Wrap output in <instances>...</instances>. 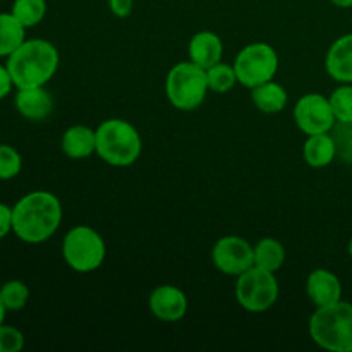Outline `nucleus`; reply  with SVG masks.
<instances>
[{
	"label": "nucleus",
	"mask_w": 352,
	"mask_h": 352,
	"mask_svg": "<svg viewBox=\"0 0 352 352\" xmlns=\"http://www.w3.org/2000/svg\"><path fill=\"white\" fill-rule=\"evenodd\" d=\"M62 203L50 191H31L12 206V232L26 244L47 243L62 223Z\"/></svg>",
	"instance_id": "nucleus-1"
},
{
	"label": "nucleus",
	"mask_w": 352,
	"mask_h": 352,
	"mask_svg": "<svg viewBox=\"0 0 352 352\" xmlns=\"http://www.w3.org/2000/svg\"><path fill=\"white\" fill-rule=\"evenodd\" d=\"M58 64L60 55L57 47L43 38H26L6 62L16 89L47 86V82L57 74Z\"/></svg>",
	"instance_id": "nucleus-2"
},
{
	"label": "nucleus",
	"mask_w": 352,
	"mask_h": 352,
	"mask_svg": "<svg viewBox=\"0 0 352 352\" xmlns=\"http://www.w3.org/2000/svg\"><path fill=\"white\" fill-rule=\"evenodd\" d=\"M96 155L110 167L124 168L136 164L143 151L140 131L129 120L112 117L96 127Z\"/></svg>",
	"instance_id": "nucleus-3"
},
{
	"label": "nucleus",
	"mask_w": 352,
	"mask_h": 352,
	"mask_svg": "<svg viewBox=\"0 0 352 352\" xmlns=\"http://www.w3.org/2000/svg\"><path fill=\"white\" fill-rule=\"evenodd\" d=\"M308 332L313 342L330 352H352V305L337 301L316 308L309 316Z\"/></svg>",
	"instance_id": "nucleus-4"
},
{
	"label": "nucleus",
	"mask_w": 352,
	"mask_h": 352,
	"mask_svg": "<svg viewBox=\"0 0 352 352\" xmlns=\"http://www.w3.org/2000/svg\"><path fill=\"white\" fill-rule=\"evenodd\" d=\"M208 91L206 69L199 67L195 62H179L167 72L165 95L170 105L181 112H192L199 109Z\"/></svg>",
	"instance_id": "nucleus-5"
},
{
	"label": "nucleus",
	"mask_w": 352,
	"mask_h": 352,
	"mask_svg": "<svg viewBox=\"0 0 352 352\" xmlns=\"http://www.w3.org/2000/svg\"><path fill=\"white\" fill-rule=\"evenodd\" d=\"M62 258L76 274H93L107 258V243L91 226H74L62 241Z\"/></svg>",
	"instance_id": "nucleus-6"
},
{
	"label": "nucleus",
	"mask_w": 352,
	"mask_h": 352,
	"mask_svg": "<svg viewBox=\"0 0 352 352\" xmlns=\"http://www.w3.org/2000/svg\"><path fill=\"white\" fill-rule=\"evenodd\" d=\"M278 54L270 43L254 41L237 52L234 58V71L237 82L244 88H256L263 82L272 81L278 72Z\"/></svg>",
	"instance_id": "nucleus-7"
},
{
	"label": "nucleus",
	"mask_w": 352,
	"mask_h": 352,
	"mask_svg": "<svg viewBox=\"0 0 352 352\" xmlns=\"http://www.w3.org/2000/svg\"><path fill=\"white\" fill-rule=\"evenodd\" d=\"M236 299L248 313H265L277 302L280 287L274 272L253 267L236 280Z\"/></svg>",
	"instance_id": "nucleus-8"
},
{
	"label": "nucleus",
	"mask_w": 352,
	"mask_h": 352,
	"mask_svg": "<svg viewBox=\"0 0 352 352\" xmlns=\"http://www.w3.org/2000/svg\"><path fill=\"white\" fill-rule=\"evenodd\" d=\"M292 117L301 133L306 136L322 133H332L337 119L333 116L329 96L322 93H306L296 102Z\"/></svg>",
	"instance_id": "nucleus-9"
},
{
	"label": "nucleus",
	"mask_w": 352,
	"mask_h": 352,
	"mask_svg": "<svg viewBox=\"0 0 352 352\" xmlns=\"http://www.w3.org/2000/svg\"><path fill=\"white\" fill-rule=\"evenodd\" d=\"M212 263L227 277H239L254 267V248L241 236H223L212 248Z\"/></svg>",
	"instance_id": "nucleus-10"
},
{
	"label": "nucleus",
	"mask_w": 352,
	"mask_h": 352,
	"mask_svg": "<svg viewBox=\"0 0 352 352\" xmlns=\"http://www.w3.org/2000/svg\"><path fill=\"white\" fill-rule=\"evenodd\" d=\"M148 308L157 320L165 323H175L182 320L188 313L189 301L182 289L172 284L157 285L150 292Z\"/></svg>",
	"instance_id": "nucleus-11"
},
{
	"label": "nucleus",
	"mask_w": 352,
	"mask_h": 352,
	"mask_svg": "<svg viewBox=\"0 0 352 352\" xmlns=\"http://www.w3.org/2000/svg\"><path fill=\"white\" fill-rule=\"evenodd\" d=\"M14 105L30 122H41L54 112V96L50 95L45 86H34V88H17L14 96Z\"/></svg>",
	"instance_id": "nucleus-12"
},
{
	"label": "nucleus",
	"mask_w": 352,
	"mask_h": 352,
	"mask_svg": "<svg viewBox=\"0 0 352 352\" xmlns=\"http://www.w3.org/2000/svg\"><path fill=\"white\" fill-rule=\"evenodd\" d=\"M306 294L315 308L333 305L342 299V282L333 272L316 268L306 278Z\"/></svg>",
	"instance_id": "nucleus-13"
},
{
	"label": "nucleus",
	"mask_w": 352,
	"mask_h": 352,
	"mask_svg": "<svg viewBox=\"0 0 352 352\" xmlns=\"http://www.w3.org/2000/svg\"><path fill=\"white\" fill-rule=\"evenodd\" d=\"M189 60L203 69H208L212 65L219 64L223 57V43L222 38L215 31L203 30L191 36L188 45Z\"/></svg>",
	"instance_id": "nucleus-14"
},
{
	"label": "nucleus",
	"mask_w": 352,
	"mask_h": 352,
	"mask_svg": "<svg viewBox=\"0 0 352 352\" xmlns=\"http://www.w3.org/2000/svg\"><path fill=\"white\" fill-rule=\"evenodd\" d=\"M60 150L71 160H85L96 155V131L85 124L67 127L60 138Z\"/></svg>",
	"instance_id": "nucleus-15"
},
{
	"label": "nucleus",
	"mask_w": 352,
	"mask_h": 352,
	"mask_svg": "<svg viewBox=\"0 0 352 352\" xmlns=\"http://www.w3.org/2000/svg\"><path fill=\"white\" fill-rule=\"evenodd\" d=\"M325 69L333 81L352 82V33L342 34L330 45L325 57Z\"/></svg>",
	"instance_id": "nucleus-16"
},
{
	"label": "nucleus",
	"mask_w": 352,
	"mask_h": 352,
	"mask_svg": "<svg viewBox=\"0 0 352 352\" xmlns=\"http://www.w3.org/2000/svg\"><path fill=\"white\" fill-rule=\"evenodd\" d=\"M302 157L311 168H325L336 160L337 144L330 133L311 134L306 136L305 146H302Z\"/></svg>",
	"instance_id": "nucleus-17"
},
{
	"label": "nucleus",
	"mask_w": 352,
	"mask_h": 352,
	"mask_svg": "<svg viewBox=\"0 0 352 352\" xmlns=\"http://www.w3.org/2000/svg\"><path fill=\"white\" fill-rule=\"evenodd\" d=\"M251 102L260 112L268 113V116L280 113L287 107V89L280 82L272 79V81H267L251 89Z\"/></svg>",
	"instance_id": "nucleus-18"
},
{
	"label": "nucleus",
	"mask_w": 352,
	"mask_h": 352,
	"mask_svg": "<svg viewBox=\"0 0 352 352\" xmlns=\"http://www.w3.org/2000/svg\"><path fill=\"white\" fill-rule=\"evenodd\" d=\"M254 267L277 274L285 263L287 251L284 244L275 237H263L254 244Z\"/></svg>",
	"instance_id": "nucleus-19"
},
{
	"label": "nucleus",
	"mask_w": 352,
	"mask_h": 352,
	"mask_svg": "<svg viewBox=\"0 0 352 352\" xmlns=\"http://www.w3.org/2000/svg\"><path fill=\"white\" fill-rule=\"evenodd\" d=\"M26 40V28L12 12H0V57H9Z\"/></svg>",
	"instance_id": "nucleus-20"
},
{
	"label": "nucleus",
	"mask_w": 352,
	"mask_h": 352,
	"mask_svg": "<svg viewBox=\"0 0 352 352\" xmlns=\"http://www.w3.org/2000/svg\"><path fill=\"white\" fill-rule=\"evenodd\" d=\"M47 9V0H14L10 12L26 30H30L45 19Z\"/></svg>",
	"instance_id": "nucleus-21"
},
{
	"label": "nucleus",
	"mask_w": 352,
	"mask_h": 352,
	"mask_svg": "<svg viewBox=\"0 0 352 352\" xmlns=\"http://www.w3.org/2000/svg\"><path fill=\"white\" fill-rule=\"evenodd\" d=\"M206 79H208L210 91L220 93V95L229 93L237 85V76L236 71H234V65L226 64L222 60L206 69Z\"/></svg>",
	"instance_id": "nucleus-22"
},
{
	"label": "nucleus",
	"mask_w": 352,
	"mask_h": 352,
	"mask_svg": "<svg viewBox=\"0 0 352 352\" xmlns=\"http://www.w3.org/2000/svg\"><path fill=\"white\" fill-rule=\"evenodd\" d=\"M0 301L7 311H21L30 301V287L23 280H7L0 287Z\"/></svg>",
	"instance_id": "nucleus-23"
},
{
	"label": "nucleus",
	"mask_w": 352,
	"mask_h": 352,
	"mask_svg": "<svg viewBox=\"0 0 352 352\" xmlns=\"http://www.w3.org/2000/svg\"><path fill=\"white\" fill-rule=\"evenodd\" d=\"M337 122L352 124V82H344L329 96Z\"/></svg>",
	"instance_id": "nucleus-24"
},
{
	"label": "nucleus",
	"mask_w": 352,
	"mask_h": 352,
	"mask_svg": "<svg viewBox=\"0 0 352 352\" xmlns=\"http://www.w3.org/2000/svg\"><path fill=\"white\" fill-rule=\"evenodd\" d=\"M23 170V157L10 144H0V181L16 179Z\"/></svg>",
	"instance_id": "nucleus-25"
},
{
	"label": "nucleus",
	"mask_w": 352,
	"mask_h": 352,
	"mask_svg": "<svg viewBox=\"0 0 352 352\" xmlns=\"http://www.w3.org/2000/svg\"><path fill=\"white\" fill-rule=\"evenodd\" d=\"M332 134L337 144V155L347 164H352V124L337 122Z\"/></svg>",
	"instance_id": "nucleus-26"
},
{
	"label": "nucleus",
	"mask_w": 352,
	"mask_h": 352,
	"mask_svg": "<svg viewBox=\"0 0 352 352\" xmlns=\"http://www.w3.org/2000/svg\"><path fill=\"white\" fill-rule=\"evenodd\" d=\"M24 333L16 327H10L2 323L0 325V352H19L23 351Z\"/></svg>",
	"instance_id": "nucleus-27"
},
{
	"label": "nucleus",
	"mask_w": 352,
	"mask_h": 352,
	"mask_svg": "<svg viewBox=\"0 0 352 352\" xmlns=\"http://www.w3.org/2000/svg\"><path fill=\"white\" fill-rule=\"evenodd\" d=\"M109 9L119 19H126L133 14L134 0H109Z\"/></svg>",
	"instance_id": "nucleus-28"
},
{
	"label": "nucleus",
	"mask_w": 352,
	"mask_h": 352,
	"mask_svg": "<svg viewBox=\"0 0 352 352\" xmlns=\"http://www.w3.org/2000/svg\"><path fill=\"white\" fill-rule=\"evenodd\" d=\"M12 232V206L0 203V239Z\"/></svg>",
	"instance_id": "nucleus-29"
},
{
	"label": "nucleus",
	"mask_w": 352,
	"mask_h": 352,
	"mask_svg": "<svg viewBox=\"0 0 352 352\" xmlns=\"http://www.w3.org/2000/svg\"><path fill=\"white\" fill-rule=\"evenodd\" d=\"M12 88H16V86H14L12 76H10L9 69H7V65L0 64V100L9 96Z\"/></svg>",
	"instance_id": "nucleus-30"
},
{
	"label": "nucleus",
	"mask_w": 352,
	"mask_h": 352,
	"mask_svg": "<svg viewBox=\"0 0 352 352\" xmlns=\"http://www.w3.org/2000/svg\"><path fill=\"white\" fill-rule=\"evenodd\" d=\"M336 7H340V9H349L352 7V0H330Z\"/></svg>",
	"instance_id": "nucleus-31"
},
{
	"label": "nucleus",
	"mask_w": 352,
	"mask_h": 352,
	"mask_svg": "<svg viewBox=\"0 0 352 352\" xmlns=\"http://www.w3.org/2000/svg\"><path fill=\"white\" fill-rule=\"evenodd\" d=\"M6 315H7V309H6V306L2 305V301H0V325H2V323H6Z\"/></svg>",
	"instance_id": "nucleus-32"
},
{
	"label": "nucleus",
	"mask_w": 352,
	"mask_h": 352,
	"mask_svg": "<svg viewBox=\"0 0 352 352\" xmlns=\"http://www.w3.org/2000/svg\"><path fill=\"white\" fill-rule=\"evenodd\" d=\"M347 251H349V254H351V258H352V237H351V241H349V246H347Z\"/></svg>",
	"instance_id": "nucleus-33"
}]
</instances>
